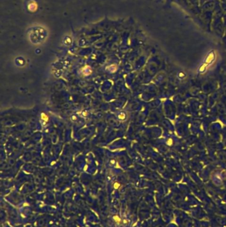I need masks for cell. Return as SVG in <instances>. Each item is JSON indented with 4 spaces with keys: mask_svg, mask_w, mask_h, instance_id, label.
<instances>
[{
    "mask_svg": "<svg viewBox=\"0 0 226 227\" xmlns=\"http://www.w3.org/2000/svg\"><path fill=\"white\" fill-rule=\"evenodd\" d=\"M215 60V54L214 51H211L209 53L208 55L206 56L203 63L200 65L199 68L198 69V73L202 74L206 72L209 66L212 65Z\"/></svg>",
    "mask_w": 226,
    "mask_h": 227,
    "instance_id": "6da1fadb",
    "label": "cell"
},
{
    "mask_svg": "<svg viewBox=\"0 0 226 227\" xmlns=\"http://www.w3.org/2000/svg\"><path fill=\"white\" fill-rule=\"evenodd\" d=\"M186 77V74L183 71L178 72V74H177V77H178L179 79H180V80H182V79H185Z\"/></svg>",
    "mask_w": 226,
    "mask_h": 227,
    "instance_id": "7a4b0ae2",
    "label": "cell"
},
{
    "mask_svg": "<svg viewBox=\"0 0 226 227\" xmlns=\"http://www.w3.org/2000/svg\"><path fill=\"white\" fill-rule=\"evenodd\" d=\"M119 187V184H118V183H117L114 184V188H115V189H118V187Z\"/></svg>",
    "mask_w": 226,
    "mask_h": 227,
    "instance_id": "277c9868",
    "label": "cell"
},
{
    "mask_svg": "<svg viewBox=\"0 0 226 227\" xmlns=\"http://www.w3.org/2000/svg\"><path fill=\"white\" fill-rule=\"evenodd\" d=\"M114 220H115V222H116L118 224H119L121 221V218H120L119 216H118V215H115V216H114Z\"/></svg>",
    "mask_w": 226,
    "mask_h": 227,
    "instance_id": "3957f363",
    "label": "cell"
}]
</instances>
